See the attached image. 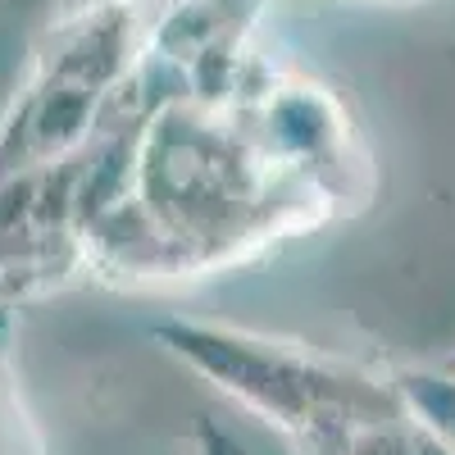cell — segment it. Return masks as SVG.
Wrapping results in <instances>:
<instances>
[{"mask_svg":"<svg viewBox=\"0 0 455 455\" xmlns=\"http://www.w3.org/2000/svg\"><path fill=\"white\" fill-rule=\"evenodd\" d=\"M437 369H442V373H451V378H455V355H451V360H442V364H437Z\"/></svg>","mask_w":455,"mask_h":455,"instance_id":"7a4b0ae2","label":"cell"},{"mask_svg":"<svg viewBox=\"0 0 455 455\" xmlns=\"http://www.w3.org/2000/svg\"><path fill=\"white\" fill-rule=\"evenodd\" d=\"M146 0H83L51 28L10 124L0 128V178L64 164L105 100L124 96L146 51Z\"/></svg>","mask_w":455,"mask_h":455,"instance_id":"6da1fadb","label":"cell"}]
</instances>
